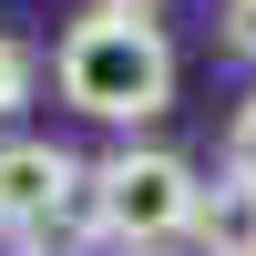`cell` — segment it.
Listing matches in <instances>:
<instances>
[{"mask_svg": "<svg viewBox=\"0 0 256 256\" xmlns=\"http://www.w3.org/2000/svg\"><path fill=\"white\" fill-rule=\"evenodd\" d=\"M0 226L10 236H52V226L92 236L82 226V164L62 144H0Z\"/></svg>", "mask_w": 256, "mask_h": 256, "instance_id": "3957f363", "label": "cell"}, {"mask_svg": "<svg viewBox=\"0 0 256 256\" xmlns=\"http://www.w3.org/2000/svg\"><path fill=\"white\" fill-rule=\"evenodd\" d=\"M195 205H205L195 164L164 154V144H123V154L82 164V226L123 256H154V246L195 236Z\"/></svg>", "mask_w": 256, "mask_h": 256, "instance_id": "7a4b0ae2", "label": "cell"}, {"mask_svg": "<svg viewBox=\"0 0 256 256\" xmlns=\"http://www.w3.org/2000/svg\"><path fill=\"white\" fill-rule=\"evenodd\" d=\"M92 10H154V0H92Z\"/></svg>", "mask_w": 256, "mask_h": 256, "instance_id": "ba28073f", "label": "cell"}, {"mask_svg": "<svg viewBox=\"0 0 256 256\" xmlns=\"http://www.w3.org/2000/svg\"><path fill=\"white\" fill-rule=\"evenodd\" d=\"M226 52L256 62V0H226Z\"/></svg>", "mask_w": 256, "mask_h": 256, "instance_id": "52a82bcc", "label": "cell"}, {"mask_svg": "<svg viewBox=\"0 0 256 256\" xmlns=\"http://www.w3.org/2000/svg\"><path fill=\"white\" fill-rule=\"evenodd\" d=\"M226 174H236V184H256V102L226 123Z\"/></svg>", "mask_w": 256, "mask_h": 256, "instance_id": "8992f818", "label": "cell"}, {"mask_svg": "<svg viewBox=\"0 0 256 256\" xmlns=\"http://www.w3.org/2000/svg\"><path fill=\"white\" fill-rule=\"evenodd\" d=\"M195 246H205V256H256V184H236V174L205 184V205H195Z\"/></svg>", "mask_w": 256, "mask_h": 256, "instance_id": "277c9868", "label": "cell"}, {"mask_svg": "<svg viewBox=\"0 0 256 256\" xmlns=\"http://www.w3.org/2000/svg\"><path fill=\"white\" fill-rule=\"evenodd\" d=\"M20 102H31V52H20L10 31H0V123H10Z\"/></svg>", "mask_w": 256, "mask_h": 256, "instance_id": "5b68a950", "label": "cell"}, {"mask_svg": "<svg viewBox=\"0 0 256 256\" xmlns=\"http://www.w3.org/2000/svg\"><path fill=\"white\" fill-rule=\"evenodd\" d=\"M52 82L92 123H154L174 102V41L144 10H82L62 31V52H52Z\"/></svg>", "mask_w": 256, "mask_h": 256, "instance_id": "6da1fadb", "label": "cell"}]
</instances>
